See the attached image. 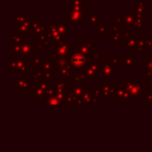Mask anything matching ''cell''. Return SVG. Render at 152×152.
<instances>
[{
  "mask_svg": "<svg viewBox=\"0 0 152 152\" xmlns=\"http://www.w3.org/2000/svg\"><path fill=\"white\" fill-rule=\"evenodd\" d=\"M53 53L60 57H68L69 58L72 54V45H70L67 41L61 44H59L54 46Z\"/></svg>",
  "mask_w": 152,
  "mask_h": 152,
  "instance_id": "1",
  "label": "cell"
},
{
  "mask_svg": "<svg viewBox=\"0 0 152 152\" xmlns=\"http://www.w3.org/2000/svg\"><path fill=\"white\" fill-rule=\"evenodd\" d=\"M101 71L103 77L110 78L117 76V66L115 62L111 61H104L101 65Z\"/></svg>",
  "mask_w": 152,
  "mask_h": 152,
  "instance_id": "2",
  "label": "cell"
},
{
  "mask_svg": "<svg viewBox=\"0 0 152 152\" xmlns=\"http://www.w3.org/2000/svg\"><path fill=\"white\" fill-rule=\"evenodd\" d=\"M69 60H70V64H72V66L76 69L86 68L87 65L86 55H84L80 53H77L72 54L69 57Z\"/></svg>",
  "mask_w": 152,
  "mask_h": 152,
  "instance_id": "3",
  "label": "cell"
},
{
  "mask_svg": "<svg viewBox=\"0 0 152 152\" xmlns=\"http://www.w3.org/2000/svg\"><path fill=\"white\" fill-rule=\"evenodd\" d=\"M99 94H100V92H97L95 90H86V91H85V93L83 94L84 95L83 101L89 104L94 103L100 100Z\"/></svg>",
  "mask_w": 152,
  "mask_h": 152,
  "instance_id": "4",
  "label": "cell"
},
{
  "mask_svg": "<svg viewBox=\"0 0 152 152\" xmlns=\"http://www.w3.org/2000/svg\"><path fill=\"white\" fill-rule=\"evenodd\" d=\"M13 65L12 70L13 72H25L27 69V64H26V59L25 58H18L15 61L10 62V66Z\"/></svg>",
  "mask_w": 152,
  "mask_h": 152,
  "instance_id": "5",
  "label": "cell"
},
{
  "mask_svg": "<svg viewBox=\"0 0 152 152\" xmlns=\"http://www.w3.org/2000/svg\"><path fill=\"white\" fill-rule=\"evenodd\" d=\"M77 50H79V53L84 55H90L92 54L93 50V42L92 41H82L79 45H77Z\"/></svg>",
  "mask_w": 152,
  "mask_h": 152,
  "instance_id": "6",
  "label": "cell"
},
{
  "mask_svg": "<svg viewBox=\"0 0 152 152\" xmlns=\"http://www.w3.org/2000/svg\"><path fill=\"white\" fill-rule=\"evenodd\" d=\"M84 19V12L83 11H71L69 17L66 20H69L70 23H78Z\"/></svg>",
  "mask_w": 152,
  "mask_h": 152,
  "instance_id": "7",
  "label": "cell"
},
{
  "mask_svg": "<svg viewBox=\"0 0 152 152\" xmlns=\"http://www.w3.org/2000/svg\"><path fill=\"white\" fill-rule=\"evenodd\" d=\"M99 92H100V94L102 95H103L105 97H109V96H110L113 94L114 89L110 85H108L107 82H102L101 89H99Z\"/></svg>",
  "mask_w": 152,
  "mask_h": 152,
  "instance_id": "8",
  "label": "cell"
},
{
  "mask_svg": "<svg viewBox=\"0 0 152 152\" xmlns=\"http://www.w3.org/2000/svg\"><path fill=\"white\" fill-rule=\"evenodd\" d=\"M31 43H32V42L29 41V42H27L26 44H23V45H22V48H21V53H20V54L23 55L24 57H25V56H28V55H31L32 52L34 51L33 48H35V47L32 45Z\"/></svg>",
  "mask_w": 152,
  "mask_h": 152,
  "instance_id": "9",
  "label": "cell"
},
{
  "mask_svg": "<svg viewBox=\"0 0 152 152\" xmlns=\"http://www.w3.org/2000/svg\"><path fill=\"white\" fill-rule=\"evenodd\" d=\"M15 84L17 85V87L19 88L20 86L21 87V91H23V89L25 90H28L29 88V86L28 85H30L31 86V82L27 80L26 77H18V79L16 80Z\"/></svg>",
  "mask_w": 152,
  "mask_h": 152,
  "instance_id": "10",
  "label": "cell"
},
{
  "mask_svg": "<svg viewBox=\"0 0 152 152\" xmlns=\"http://www.w3.org/2000/svg\"><path fill=\"white\" fill-rule=\"evenodd\" d=\"M89 17L91 27H98L101 24V17H99L96 12H91Z\"/></svg>",
  "mask_w": 152,
  "mask_h": 152,
  "instance_id": "11",
  "label": "cell"
},
{
  "mask_svg": "<svg viewBox=\"0 0 152 152\" xmlns=\"http://www.w3.org/2000/svg\"><path fill=\"white\" fill-rule=\"evenodd\" d=\"M58 31L61 36H68L69 34V28H68V25L62 21V20H59L58 21V26H57Z\"/></svg>",
  "mask_w": 152,
  "mask_h": 152,
  "instance_id": "12",
  "label": "cell"
},
{
  "mask_svg": "<svg viewBox=\"0 0 152 152\" xmlns=\"http://www.w3.org/2000/svg\"><path fill=\"white\" fill-rule=\"evenodd\" d=\"M84 4L83 1H70V9L71 11H82Z\"/></svg>",
  "mask_w": 152,
  "mask_h": 152,
  "instance_id": "13",
  "label": "cell"
},
{
  "mask_svg": "<svg viewBox=\"0 0 152 152\" xmlns=\"http://www.w3.org/2000/svg\"><path fill=\"white\" fill-rule=\"evenodd\" d=\"M123 17H124L123 21H124L127 26H128V25L130 26L132 23H134V21H135L134 15V13H132V12H129V13H124Z\"/></svg>",
  "mask_w": 152,
  "mask_h": 152,
  "instance_id": "14",
  "label": "cell"
},
{
  "mask_svg": "<svg viewBox=\"0 0 152 152\" xmlns=\"http://www.w3.org/2000/svg\"><path fill=\"white\" fill-rule=\"evenodd\" d=\"M28 28H30V23L28 22V21H24V22L19 24V26H18V32L23 35L24 33H27L28 31Z\"/></svg>",
  "mask_w": 152,
  "mask_h": 152,
  "instance_id": "15",
  "label": "cell"
},
{
  "mask_svg": "<svg viewBox=\"0 0 152 152\" xmlns=\"http://www.w3.org/2000/svg\"><path fill=\"white\" fill-rule=\"evenodd\" d=\"M72 70V68H70L69 65L66 66V67H63L61 69H59V71H58V76L59 77H63V76H68L70 71Z\"/></svg>",
  "mask_w": 152,
  "mask_h": 152,
  "instance_id": "16",
  "label": "cell"
},
{
  "mask_svg": "<svg viewBox=\"0 0 152 152\" xmlns=\"http://www.w3.org/2000/svg\"><path fill=\"white\" fill-rule=\"evenodd\" d=\"M27 13H17V15L15 16V17H13V23H19V24H20V23H22V22H24L25 21V20H26V17H27V15H26Z\"/></svg>",
  "mask_w": 152,
  "mask_h": 152,
  "instance_id": "17",
  "label": "cell"
},
{
  "mask_svg": "<svg viewBox=\"0 0 152 152\" xmlns=\"http://www.w3.org/2000/svg\"><path fill=\"white\" fill-rule=\"evenodd\" d=\"M46 104L47 105H60V104H61V101H60L56 96L53 95V96L47 98Z\"/></svg>",
  "mask_w": 152,
  "mask_h": 152,
  "instance_id": "18",
  "label": "cell"
},
{
  "mask_svg": "<svg viewBox=\"0 0 152 152\" xmlns=\"http://www.w3.org/2000/svg\"><path fill=\"white\" fill-rule=\"evenodd\" d=\"M23 37H24V36L22 34H20V33H18V34H14L13 33V37H12L13 44L19 45L20 43H21L23 41Z\"/></svg>",
  "mask_w": 152,
  "mask_h": 152,
  "instance_id": "19",
  "label": "cell"
},
{
  "mask_svg": "<svg viewBox=\"0 0 152 152\" xmlns=\"http://www.w3.org/2000/svg\"><path fill=\"white\" fill-rule=\"evenodd\" d=\"M53 68V64L49 61V62H46V61H43V64H42V69L44 72H46V71H52L51 69Z\"/></svg>",
  "mask_w": 152,
  "mask_h": 152,
  "instance_id": "20",
  "label": "cell"
},
{
  "mask_svg": "<svg viewBox=\"0 0 152 152\" xmlns=\"http://www.w3.org/2000/svg\"><path fill=\"white\" fill-rule=\"evenodd\" d=\"M136 45H137V42H136V40H134V39H129V40H127V42H126V46L129 47V48H133V47H134Z\"/></svg>",
  "mask_w": 152,
  "mask_h": 152,
  "instance_id": "21",
  "label": "cell"
},
{
  "mask_svg": "<svg viewBox=\"0 0 152 152\" xmlns=\"http://www.w3.org/2000/svg\"><path fill=\"white\" fill-rule=\"evenodd\" d=\"M36 64H37V68L38 66H40L41 64H43L42 60H41L39 57H37L36 59L33 60V68H34V69H35V67H36Z\"/></svg>",
  "mask_w": 152,
  "mask_h": 152,
  "instance_id": "22",
  "label": "cell"
},
{
  "mask_svg": "<svg viewBox=\"0 0 152 152\" xmlns=\"http://www.w3.org/2000/svg\"><path fill=\"white\" fill-rule=\"evenodd\" d=\"M43 72H44V71H43ZM43 78H45V79H46V80H52V79H53L52 71H46V72H44Z\"/></svg>",
  "mask_w": 152,
  "mask_h": 152,
  "instance_id": "23",
  "label": "cell"
},
{
  "mask_svg": "<svg viewBox=\"0 0 152 152\" xmlns=\"http://www.w3.org/2000/svg\"><path fill=\"white\" fill-rule=\"evenodd\" d=\"M147 68H148L149 72L152 73V59L150 60V62H149V61L147 62Z\"/></svg>",
  "mask_w": 152,
  "mask_h": 152,
  "instance_id": "24",
  "label": "cell"
},
{
  "mask_svg": "<svg viewBox=\"0 0 152 152\" xmlns=\"http://www.w3.org/2000/svg\"><path fill=\"white\" fill-rule=\"evenodd\" d=\"M101 30V32H98V35L99 36H103L104 34H105V32L107 31V29L104 28V27H102V28H99V31Z\"/></svg>",
  "mask_w": 152,
  "mask_h": 152,
  "instance_id": "25",
  "label": "cell"
}]
</instances>
